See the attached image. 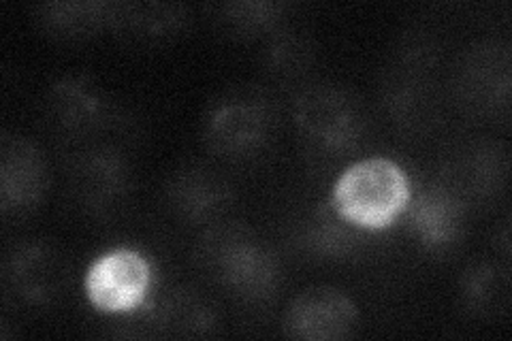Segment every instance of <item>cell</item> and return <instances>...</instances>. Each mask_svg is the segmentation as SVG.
I'll list each match as a JSON object with an SVG mask.
<instances>
[{"label":"cell","instance_id":"1","mask_svg":"<svg viewBox=\"0 0 512 341\" xmlns=\"http://www.w3.org/2000/svg\"><path fill=\"white\" fill-rule=\"evenodd\" d=\"M408 203V177L389 158L355 162L333 188V207L338 216L361 229H387Z\"/></svg>","mask_w":512,"mask_h":341},{"label":"cell","instance_id":"2","mask_svg":"<svg viewBox=\"0 0 512 341\" xmlns=\"http://www.w3.org/2000/svg\"><path fill=\"white\" fill-rule=\"evenodd\" d=\"M150 265L135 250L118 248L96 258L86 273V295L107 314L133 312L148 295Z\"/></svg>","mask_w":512,"mask_h":341},{"label":"cell","instance_id":"3","mask_svg":"<svg viewBox=\"0 0 512 341\" xmlns=\"http://www.w3.org/2000/svg\"><path fill=\"white\" fill-rule=\"evenodd\" d=\"M357 307L342 290L333 286H312L288 303L282 329L299 341L344 339L357 327Z\"/></svg>","mask_w":512,"mask_h":341},{"label":"cell","instance_id":"4","mask_svg":"<svg viewBox=\"0 0 512 341\" xmlns=\"http://www.w3.org/2000/svg\"><path fill=\"white\" fill-rule=\"evenodd\" d=\"M297 122L312 139L329 148H344L359 133V113L348 96L331 86H320L301 96Z\"/></svg>","mask_w":512,"mask_h":341},{"label":"cell","instance_id":"5","mask_svg":"<svg viewBox=\"0 0 512 341\" xmlns=\"http://www.w3.org/2000/svg\"><path fill=\"white\" fill-rule=\"evenodd\" d=\"M267 113L252 101L220 105L205 126V141L222 156H242L261 145L267 135Z\"/></svg>","mask_w":512,"mask_h":341},{"label":"cell","instance_id":"6","mask_svg":"<svg viewBox=\"0 0 512 341\" xmlns=\"http://www.w3.org/2000/svg\"><path fill=\"white\" fill-rule=\"evenodd\" d=\"M216 263L222 271V278L244 297L263 299L276 288V258L250 239L231 237L224 241L218 248Z\"/></svg>","mask_w":512,"mask_h":341},{"label":"cell","instance_id":"7","mask_svg":"<svg viewBox=\"0 0 512 341\" xmlns=\"http://www.w3.org/2000/svg\"><path fill=\"white\" fill-rule=\"evenodd\" d=\"M47 173L41 152L26 139L3 141V162H0V188L3 207L22 209L37 203L45 190Z\"/></svg>","mask_w":512,"mask_h":341},{"label":"cell","instance_id":"8","mask_svg":"<svg viewBox=\"0 0 512 341\" xmlns=\"http://www.w3.org/2000/svg\"><path fill=\"white\" fill-rule=\"evenodd\" d=\"M67 265L62 254L45 241L28 243L11 256L9 280L20 295L32 303L50 301L60 290Z\"/></svg>","mask_w":512,"mask_h":341},{"label":"cell","instance_id":"9","mask_svg":"<svg viewBox=\"0 0 512 341\" xmlns=\"http://www.w3.org/2000/svg\"><path fill=\"white\" fill-rule=\"evenodd\" d=\"M410 218L427 246H446L459 233L461 207L448 192L431 188L416 199Z\"/></svg>","mask_w":512,"mask_h":341},{"label":"cell","instance_id":"10","mask_svg":"<svg viewBox=\"0 0 512 341\" xmlns=\"http://www.w3.org/2000/svg\"><path fill=\"white\" fill-rule=\"evenodd\" d=\"M508 275L493 265L472 269L463 280V297L476 314H495L508 305Z\"/></svg>","mask_w":512,"mask_h":341},{"label":"cell","instance_id":"11","mask_svg":"<svg viewBox=\"0 0 512 341\" xmlns=\"http://www.w3.org/2000/svg\"><path fill=\"white\" fill-rule=\"evenodd\" d=\"M163 324L180 335H203L212 327V314L203 303L188 295H175L163 307Z\"/></svg>","mask_w":512,"mask_h":341},{"label":"cell","instance_id":"12","mask_svg":"<svg viewBox=\"0 0 512 341\" xmlns=\"http://www.w3.org/2000/svg\"><path fill=\"white\" fill-rule=\"evenodd\" d=\"M58 99L56 103L60 105L62 113L67 116L69 120L73 118H88L90 113L96 107V99L86 90L84 84H75V81H69V84H64L56 90Z\"/></svg>","mask_w":512,"mask_h":341}]
</instances>
